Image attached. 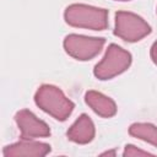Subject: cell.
Returning <instances> with one entry per match:
<instances>
[{
  "label": "cell",
  "mask_w": 157,
  "mask_h": 157,
  "mask_svg": "<svg viewBox=\"0 0 157 157\" xmlns=\"http://www.w3.org/2000/svg\"><path fill=\"white\" fill-rule=\"evenodd\" d=\"M34 103L47 114L59 121H65L72 113L75 103L54 85H42L34 94Z\"/></svg>",
  "instance_id": "6da1fadb"
},
{
  "label": "cell",
  "mask_w": 157,
  "mask_h": 157,
  "mask_svg": "<svg viewBox=\"0 0 157 157\" xmlns=\"http://www.w3.org/2000/svg\"><path fill=\"white\" fill-rule=\"evenodd\" d=\"M64 20L71 27L103 31L108 27V10L86 4H71L64 11Z\"/></svg>",
  "instance_id": "7a4b0ae2"
},
{
  "label": "cell",
  "mask_w": 157,
  "mask_h": 157,
  "mask_svg": "<svg viewBox=\"0 0 157 157\" xmlns=\"http://www.w3.org/2000/svg\"><path fill=\"white\" fill-rule=\"evenodd\" d=\"M131 54L119 47L118 44H109L104 56L93 69V75L101 80L107 81L125 72L131 65Z\"/></svg>",
  "instance_id": "3957f363"
},
{
  "label": "cell",
  "mask_w": 157,
  "mask_h": 157,
  "mask_svg": "<svg viewBox=\"0 0 157 157\" xmlns=\"http://www.w3.org/2000/svg\"><path fill=\"white\" fill-rule=\"evenodd\" d=\"M151 33V26L139 15L129 11H118L115 13L114 34L120 39L135 43Z\"/></svg>",
  "instance_id": "277c9868"
},
{
  "label": "cell",
  "mask_w": 157,
  "mask_h": 157,
  "mask_svg": "<svg viewBox=\"0 0 157 157\" xmlns=\"http://www.w3.org/2000/svg\"><path fill=\"white\" fill-rule=\"evenodd\" d=\"M104 44V38L88 37L75 33L67 34L63 42L66 54L78 61H87L93 59L96 55L101 53Z\"/></svg>",
  "instance_id": "5b68a950"
},
{
  "label": "cell",
  "mask_w": 157,
  "mask_h": 157,
  "mask_svg": "<svg viewBox=\"0 0 157 157\" xmlns=\"http://www.w3.org/2000/svg\"><path fill=\"white\" fill-rule=\"evenodd\" d=\"M15 121L21 132V139L34 140L38 137L50 136L49 125L28 109L18 110L15 114Z\"/></svg>",
  "instance_id": "8992f818"
},
{
  "label": "cell",
  "mask_w": 157,
  "mask_h": 157,
  "mask_svg": "<svg viewBox=\"0 0 157 157\" xmlns=\"http://www.w3.org/2000/svg\"><path fill=\"white\" fill-rule=\"evenodd\" d=\"M52 151L50 145L36 140L21 139L18 142L7 145L2 150L4 157H43Z\"/></svg>",
  "instance_id": "52a82bcc"
},
{
  "label": "cell",
  "mask_w": 157,
  "mask_h": 157,
  "mask_svg": "<svg viewBox=\"0 0 157 157\" xmlns=\"http://www.w3.org/2000/svg\"><path fill=\"white\" fill-rule=\"evenodd\" d=\"M96 135V128L92 121V119L87 114H81L74 124L69 128L66 136L70 141L78 144V145H86L90 144Z\"/></svg>",
  "instance_id": "ba28073f"
},
{
  "label": "cell",
  "mask_w": 157,
  "mask_h": 157,
  "mask_svg": "<svg viewBox=\"0 0 157 157\" xmlns=\"http://www.w3.org/2000/svg\"><path fill=\"white\" fill-rule=\"evenodd\" d=\"M85 102L97 115L102 118H112L118 110L115 102L98 91H87L85 93Z\"/></svg>",
  "instance_id": "9c48e42d"
},
{
  "label": "cell",
  "mask_w": 157,
  "mask_h": 157,
  "mask_svg": "<svg viewBox=\"0 0 157 157\" xmlns=\"http://www.w3.org/2000/svg\"><path fill=\"white\" fill-rule=\"evenodd\" d=\"M129 134L157 147V126L151 123H134L129 128Z\"/></svg>",
  "instance_id": "30bf717a"
},
{
  "label": "cell",
  "mask_w": 157,
  "mask_h": 157,
  "mask_svg": "<svg viewBox=\"0 0 157 157\" xmlns=\"http://www.w3.org/2000/svg\"><path fill=\"white\" fill-rule=\"evenodd\" d=\"M150 155H152L151 152H148V151H144V150H141V148H139V147H136V146H134V145H126L125 147H124V152H123V156H129V157H140V156H150Z\"/></svg>",
  "instance_id": "8fae6325"
},
{
  "label": "cell",
  "mask_w": 157,
  "mask_h": 157,
  "mask_svg": "<svg viewBox=\"0 0 157 157\" xmlns=\"http://www.w3.org/2000/svg\"><path fill=\"white\" fill-rule=\"evenodd\" d=\"M150 55H151V59H152V61L157 65V40L152 44V47H151V50H150Z\"/></svg>",
  "instance_id": "7c38bea8"
},
{
  "label": "cell",
  "mask_w": 157,
  "mask_h": 157,
  "mask_svg": "<svg viewBox=\"0 0 157 157\" xmlns=\"http://www.w3.org/2000/svg\"><path fill=\"white\" fill-rule=\"evenodd\" d=\"M107 155H115V151H107V152H103L102 153V156H107Z\"/></svg>",
  "instance_id": "4fadbf2b"
},
{
  "label": "cell",
  "mask_w": 157,
  "mask_h": 157,
  "mask_svg": "<svg viewBox=\"0 0 157 157\" xmlns=\"http://www.w3.org/2000/svg\"><path fill=\"white\" fill-rule=\"evenodd\" d=\"M115 1H130V0H115Z\"/></svg>",
  "instance_id": "5bb4252c"
}]
</instances>
